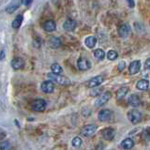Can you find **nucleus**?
<instances>
[{
	"mask_svg": "<svg viewBox=\"0 0 150 150\" xmlns=\"http://www.w3.org/2000/svg\"><path fill=\"white\" fill-rule=\"evenodd\" d=\"M47 77H48L50 80H52L53 82L58 83V84H62V86H65V84H69L70 81L65 76H62L58 73H54V72H50L47 74Z\"/></svg>",
	"mask_w": 150,
	"mask_h": 150,
	"instance_id": "f257e3e1",
	"label": "nucleus"
},
{
	"mask_svg": "<svg viewBox=\"0 0 150 150\" xmlns=\"http://www.w3.org/2000/svg\"><path fill=\"white\" fill-rule=\"evenodd\" d=\"M46 108V101L42 98H37L31 103V109L34 112H43Z\"/></svg>",
	"mask_w": 150,
	"mask_h": 150,
	"instance_id": "f03ea898",
	"label": "nucleus"
},
{
	"mask_svg": "<svg viewBox=\"0 0 150 150\" xmlns=\"http://www.w3.org/2000/svg\"><path fill=\"white\" fill-rule=\"evenodd\" d=\"M128 119L132 124H137L142 119V112L138 110H130L128 112Z\"/></svg>",
	"mask_w": 150,
	"mask_h": 150,
	"instance_id": "7ed1b4c3",
	"label": "nucleus"
},
{
	"mask_svg": "<svg viewBox=\"0 0 150 150\" xmlns=\"http://www.w3.org/2000/svg\"><path fill=\"white\" fill-rule=\"evenodd\" d=\"M130 26L129 23H122V25L118 27V29H117V34L120 38L122 39H126V38H128L129 35L130 34Z\"/></svg>",
	"mask_w": 150,
	"mask_h": 150,
	"instance_id": "20e7f679",
	"label": "nucleus"
},
{
	"mask_svg": "<svg viewBox=\"0 0 150 150\" xmlns=\"http://www.w3.org/2000/svg\"><path fill=\"white\" fill-rule=\"evenodd\" d=\"M110 98H111V93H109V92L101 93L100 96H98V98L95 101V106L100 107L102 105H104L105 103H107L110 100Z\"/></svg>",
	"mask_w": 150,
	"mask_h": 150,
	"instance_id": "39448f33",
	"label": "nucleus"
},
{
	"mask_svg": "<svg viewBox=\"0 0 150 150\" xmlns=\"http://www.w3.org/2000/svg\"><path fill=\"white\" fill-rule=\"evenodd\" d=\"M96 131H97V126L90 124L83 127L81 130V134L84 136V137H91L92 135L95 134Z\"/></svg>",
	"mask_w": 150,
	"mask_h": 150,
	"instance_id": "423d86ee",
	"label": "nucleus"
},
{
	"mask_svg": "<svg viewBox=\"0 0 150 150\" xmlns=\"http://www.w3.org/2000/svg\"><path fill=\"white\" fill-rule=\"evenodd\" d=\"M40 89L41 91L43 93H46V94H51L53 93L54 89V82L52 81V80H49V81H45L41 83L40 86Z\"/></svg>",
	"mask_w": 150,
	"mask_h": 150,
	"instance_id": "0eeeda50",
	"label": "nucleus"
},
{
	"mask_svg": "<svg viewBox=\"0 0 150 150\" xmlns=\"http://www.w3.org/2000/svg\"><path fill=\"white\" fill-rule=\"evenodd\" d=\"M112 112L108 109H104L100 111L98 115V118L101 122H107L112 118Z\"/></svg>",
	"mask_w": 150,
	"mask_h": 150,
	"instance_id": "6e6552de",
	"label": "nucleus"
},
{
	"mask_svg": "<svg viewBox=\"0 0 150 150\" xmlns=\"http://www.w3.org/2000/svg\"><path fill=\"white\" fill-rule=\"evenodd\" d=\"M77 67L80 70H88L91 68V63L86 58L80 57L77 61Z\"/></svg>",
	"mask_w": 150,
	"mask_h": 150,
	"instance_id": "1a4fd4ad",
	"label": "nucleus"
},
{
	"mask_svg": "<svg viewBox=\"0 0 150 150\" xmlns=\"http://www.w3.org/2000/svg\"><path fill=\"white\" fill-rule=\"evenodd\" d=\"M101 135L104 140L112 141L115 136V130L112 128H106L101 131Z\"/></svg>",
	"mask_w": 150,
	"mask_h": 150,
	"instance_id": "9d476101",
	"label": "nucleus"
},
{
	"mask_svg": "<svg viewBox=\"0 0 150 150\" xmlns=\"http://www.w3.org/2000/svg\"><path fill=\"white\" fill-rule=\"evenodd\" d=\"M11 65L13 69H15V70L21 69L25 67V61H23V59L21 57H15L11 60Z\"/></svg>",
	"mask_w": 150,
	"mask_h": 150,
	"instance_id": "9b49d317",
	"label": "nucleus"
},
{
	"mask_svg": "<svg viewBox=\"0 0 150 150\" xmlns=\"http://www.w3.org/2000/svg\"><path fill=\"white\" fill-rule=\"evenodd\" d=\"M103 81H104V78H103L102 76H96V77L92 78L90 81L87 83V86L89 88H93V87L98 86L103 83Z\"/></svg>",
	"mask_w": 150,
	"mask_h": 150,
	"instance_id": "f8f14e48",
	"label": "nucleus"
},
{
	"mask_svg": "<svg viewBox=\"0 0 150 150\" xmlns=\"http://www.w3.org/2000/svg\"><path fill=\"white\" fill-rule=\"evenodd\" d=\"M77 26V23L74 20H71V19H68L67 21H65L64 25H63V28L68 32H71L73 31Z\"/></svg>",
	"mask_w": 150,
	"mask_h": 150,
	"instance_id": "ddd939ff",
	"label": "nucleus"
},
{
	"mask_svg": "<svg viewBox=\"0 0 150 150\" xmlns=\"http://www.w3.org/2000/svg\"><path fill=\"white\" fill-rule=\"evenodd\" d=\"M42 28H43V30L46 32H53L55 30V28H56V23L53 20H48V21L43 23Z\"/></svg>",
	"mask_w": 150,
	"mask_h": 150,
	"instance_id": "4468645a",
	"label": "nucleus"
},
{
	"mask_svg": "<svg viewBox=\"0 0 150 150\" xmlns=\"http://www.w3.org/2000/svg\"><path fill=\"white\" fill-rule=\"evenodd\" d=\"M140 69H141V62L139 60H135L130 63L129 67V71L130 74H136L139 72Z\"/></svg>",
	"mask_w": 150,
	"mask_h": 150,
	"instance_id": "2eb2a0df",
	"label": "nucleus"
},
{
	"mask_svg": "<svg viewBox=\"0 0 150 150\" xmlns=\"http://www.w3.org/2000/svg\"><path fill=\"white\" fill-rule=\"evenodd\" d=\"M21 1H18V0H13V1L11 3H9V5H8L7 8H6V11L8 13H13L14 11H16V9L20 7L21 5Z\"/></svg>",
	"mask_w": 150,
	"mask_h": 150,
	"instance_id": "dca6fc26",
	"label": "nucleus"
},
{
	"mask_svg": "<svg viewBox=\"0 0 150 150\" xmlns=\"http://www.w3.org/2000/svg\"><path fill=\"white\" fill-rule=\"evenodd\" d=\"M128 103L131 107H138L141 104V98L137 95H131L128 98Z\"/></svg>",
	"mask_w": 150,
	"mask_h": 150,
	"instance_id": "f3484780",
	"label": "nucleus"
},
{
	"mask_svg": "<svg viewBox=\"0 0 150 150\" xmlns=\"http://www.w3.org/2000/svg\"><path fill=\"white\" fill-rule=\"evenodd\" d=\"M61 44H62V41H61V40L59 39V38H57V37H51L50 38L49 45H50L51 48L57 49L61 46Z\"/></svg>",
	"mask_w": 150,
	"mask_h": 150,
	"instance_id": "a211bd4d",
	"label": "nucleus"
},
{
	"mask_svg": "<svg viewBox=\"0 0 150 150\" xmlns=\"http://www.w3.org/2000/svg\"><path fill=\"white\" fill-rule=\"evenodd\" d=\"M136 87H137V89H139V90H147L149 87V82L147 80H144V79L139 80L137 83H136Z\"/></svg>",
	"mask_w": 150,
	"mask_h": 150,
	"instance_id": "6ab92c4d",
	"label": "nucleus"
},
{
	"mask_svg": "<svg viewBox=\"0 0 150 150\" xmlns=\"http://www.w3.org/2000/svg\"><path fill=\"white\" fill-rule=\"evenodd\" d=\"M84 44H86V47H88V48H94L95 47V45L97 44V39L96 37H93V36H89L87 37L86 40H84Z\"/></svg>",
	"mask_w": 150,
	"mask_h": 150,
	"instance_id": "aec40b11",
	"label": "nucleus"
},
{
	"mask_svg": "<svg viewBox=\"0 0 150 150\" xmlns=\"http://www.w3.org/2000/svg\"><path fill=\"white\" fill-rule=\"evenodd\" d=\"M133 145H134V142L130 138H127L121 142V147L123 149H130L133 147Z\"/></svg>",
	"mask_w": 150,
	"mask_h": 150,
	"instance_id": "412c9836",
	"label": "nucleus"
},
{
	"mask_svg": "<svg viewBox=\"0 0 150 150\" xmlns=\"http://www.w3.org/2000/svg\"><path fill=\"white\" fill-rule=\"evenodd\" d=\"M23 21V15L22 14H19V15H17V17H15V19L12 21V23H11L12 27L14 28V29H18V28L22 25Z\"/></svg>",
	"mask_w": 150,
	"mask_h": 150,
	"instance_id": "4be33fe9",
	"label": "nucleus"
},
{
	"mask_svg": "<svg viewBox=\"0 0 150 150\" xmlns=\"http://www.w3.org/2000/svg\"><path fill=\"white\" fill-rule=\"evenodd\" d=\"M129 92V88L128 87H121L118 89V91L116 93V98L117 100H122L123 98L126 97V95Z\"/></svg>",
	"mask_w": 150,
	"mask_h": 150,
	"instance_id": "5701e85b",
	"label": "nucleus"
},
{
	"mask_svg": "<svg viewBox=\"0 0 150 150\" xmlns=\"http://www.w3.org/2000/svg\"><path fill=\"white\" fill-rule=\"evenodd\" d=\"M94 56L98 60H103L105 57V53L101 49H97L94 51Z\"/></svg>",
	"mask_w": 150,
	"mask_h": 150,
	"instance_id": "b1692460",
	"label": "nucleus"
},
{
	"mask_svg": "<svg viewBox=\"0 0 150 150\" xmlns=\"http://www.w3.org/2000/svg\"><path fill=\"white\" fill-rule=\"evenodd\" d=\"M51 70H52V72H54V73H58L60 74L61 72L63 71V69H62V67L57 64V63H54L51 66Z\"/></svg>",
	"mask_w": 150,
	"mask_h": 150,
	"instance_id": "393cba45",
	"label": "nucleus"
},
{
	"mask_svg": "<svg viewBox=\"0 0 150 150\" xmlns=\"http://www.w3.org/2000/svg\"><path fill=\"white\" fill-rule=\"evenodd\" d=\"M11 148H12V146H11V144L9 141H4V142H2L1 144H0V149L1 150H8Z\"/></svg>",
	"mask_w": 150,
	"mask_h": 150,
	"instance_id": "a878e982",
	"label": "nucleus"
},
{
	"mask_svg": "<svg viewBox=\"0 0 150 150\" xmlns=\"http://www.w3.org/2000/svg\"><path fill=\"white\" fill-rule=\"evenodd\" d=\"M117 57H118V54H117V53L114 50H110L107 53V58L109 60H115Z\"/></svg>",
	"mask_w": 150,
	"mask_h": 150,
	"instance_id": "bb28decb",
	"label": "nucleus"
},
{
	"mask_svg": "<svg viewBox=\"0 0 150 150\" xmlns=\"http://www.w3.org/2000/svg\"><path fill=\"white\" fill-rule=\"evenodd\" d=\"M101 93H102V89L98 88V86H96L92 88V90L90 91V95L92 97H98V96H100Z\"/></svg>",
	"mask_w": 150,
	"mask_h": 150,
	"instance_id": "cd10ccee",
	"label": "nucleus"
},
{
	"mask_svg": "<svg viewBox=\"0 0 150 150\" xmlns=\"http://www.w3.org/2000/svg\"><path fill=\"white\" fill-rule=\"evenodd\" d=\"M71 144H72V145L74 147H79V146H81V144H83V141L80 137H75V138L72 139Z\"/></svg>",
	"mask_w": 150,
	"mask_h": 150,
	"instance_id": "c85d7f7f",
	"label": "nucleus"
},
{
	"mask_svg": "<svg viewBox=\"0 0 150 150\" xmlns=\"http://www.w3.org/2000/svg\"><path fill=\"white\" fill-rule=\"evenodd\" d=\"M143 138L145 141H150V128H147L144 131L143 133Z\"/></svg>",
	"mask_w": 150,
	"mask_h": 150,
	"instance_id": "c756f323",
	"label": "nucleus"
},
{
	"mask_svg": "<svg viewBox=\"0 0 150 150\" xmlns=\"http://www.w3.org/2000/svg\"><path fill=\"white\" fill-rule=\"evenodd\" d=\"M125 68H126V63L124 62V61H121V62L118 64V66H117V69H118L120 71H122Z\"/></svg>",
	"mask_w": 150,
	"mask_h": 150,
	"instance_id": "7c9ffc66",
	"label": "nucleus"
},
{
	"mask_svg": "<svg viewBox=\"0 0 150 150\" xmlns=\"http://www.w3.org/2000/svg\"><path fill=\"white\" fill-rule=\"evenodd\" d=\"M5 137H6V132L4 130L0 129V141H2Z\"/></svg>",
	"mask_w": 150,
	"mask_h": 150,
	"instance_id": "2f4dec72",
	"label": "nucleus"
},
{
	"mask_svg": "<svg viewBox=\"0 0 150 150\" xmlns=\"http://www.w3.org/2000/svg\"><path fill=\"white\" fill-rule=\"evenodd\" d=\"M144 68L150 69V58H147L146 61H145V63H144Z\"/></svg>",
	"mask_w": 150,
	"mask_h": 150,
	"instance_id": "473e14b6",
	"label": "nucleus"
},
{
	"mask_svg": "<svg viewBox=\"0 0 150 150\" xmlns=\"http://www.w3.org/2000/svg\"><path fill=\"white\" fill-rule=\"evenodd\" d=\"M4 58H5V51L2 50L1 52H0V61H2Z\"/></svg>",
	"mask_w": 150,
	"mask_h": 150,
	"instance_id": "72a5a7b5",
	"label": "nucleus"
},
{
	"mask_svg": "<svg viewBox=\"0 0 150 150\" xmlns=\"http://www.w3.org/2000/svg\"><path fill=\"white\" fill-rule=\"evenodd\" d=\"M32 1H33V0H25V6H30V4L32 3Z\"/></svg>",
	"mask_w": 150,
	"mask_h": 150,
	"instance_id": "f704fd0d",
	"label": "nucleus"
},
{
	"mask_svg": "<svg viewBox=\"0 0 150 150\" xmlns=\"http://www.w3.org/2000/svg\"><path fill=\"white\" fill-rule=\"evenodd\" d=\"M128 1H129V6L130 7H133V1H132V0H128Z\"/></svg>",
	"mask_w": 150,
	"mask_h": 150,
	"instance_id": "c9c22d12",
	"label": "nucleus"
},
{
	"mask_svg": "<svg viewBox=\"0 0 150 150\" xmlns=\"http://www.w3.org/2000/svg\"><path fill=\"white\" fill-rule=\"evenodd\" d=\"M21 3L23 4V3H25V0H21Z\"/></svg>",
	"mask_w": 150,
	"mask_h": 150,
	"instance_id": "e433bc0d",
	"label": "nucleus"
}]
</instances>
